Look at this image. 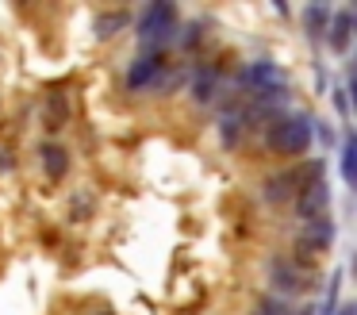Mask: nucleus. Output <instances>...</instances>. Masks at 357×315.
I'll return each mask as SVG.
<instances>
[{
  "label": "nucleus",
  "mask_w": 357,
  "mask_h": 315,
  "mask_svg": "<svg viewBox=\"0 0 357 315\" xmlns=\"http://www.w3.org/2000/svg\"><path fill=\"white\" fill-rule=\"evenodd\" d=\"M311 142H315V119L307 115H277L265 131V146L277 158H307Z\"/></svg>",
  "instance_id": "f257e3e1"
},
{
  "label": "nucleus",
  "mask_w": 357,
  "mask_h": 315,
  "mask_svg": "<svg viewBox=\"0 0 357 315\" xmlns=\"http://www.w3.org/2000/svg\"><path fill=\"white\" fill-rule=\"evenodd\" d=\"M173 31H177V4H169V0H154V4L142 8L139 38L146 43V50H162L165 38H173Z\"/></svg>",
  "instance_id": "f03ea898"
},
{
  "label": "nucleus",
  "mask_w": 357,
  "mask_h": 315,
  "mask_svg": "<svg viewBox=\"0 0 357 315\" xmlns=\"http://www.w3.org/2000/svg\"><path fill=\"white\" fill-rule=\"evenodd\" d=\"M331 184L326 181H311L307 189H300L296 196V219L300 223H315V219H331Z\"/></svg>",
  "instance_id": "7ed1b4c3"
},
{
  "label": "nucleus",
  "mask_w": 357,
  "mask_h": 315,
  "mask_svg": "<svg viewBox=\"0 0 357 315\" xmlns=\"http://www.w3.org/2000/svg\"><path fill=\"white\" fill-rule=\"evenodd\" d=\"M162 69H165V54L162 50H146V54H139V58L131 61V69H127V89L131 92H142V89H150V85L162 77Z\"/></svg>",
  "instance_id": "20e7f679"
},
{
  "label": "nucleus",
  "mask_w": 357,
  "mask_h": 315,
  "mask_svg": "<svg viewBox=\"0 0 357 315\" xmlns=\"http://www.w3.org/2000/svg\"><path fill=\"white\" fill-rule=\"evenodd\" d=\"M338 238V227L334 219H315V223H303V230L296 235V250L300 254H326Z\"/></svg>",
  "instance_id": "39448f33"
},
{
  "label": "nucleus",
  "mask_w": 357,
  "mask_h": 315,
  "mask_svg": "<svg viewBox=\"0 0 357 315\" xmlns=\"http://www.w3.org/2000/svg\"><path fill=\"white\" fill-rule=\"evenodd\" d=\"M269 281L280 296H296V292H303L311 284L307 273H303L300 265H292L288 258H269Z\"/></svg>",
  "instance_id": "423d86ee"
},
{
  "label": "nucleus",
  "mask_w": 357,
  "mask_h": 315,
  "mask_svg": "<svg viewBox=\"0 0 357 315\" xmlns=\"http://www.w3.org/2000/svg\"><path fill=\"white\" fill-rule=\"evenodd\" d=\"M238 81H242V89H250V96H254V92L269 89V85H284V73H280L277 61H246Z\"/></svg>",
  "instance_id": "0eeeda50"
},
{
  "label": "nucleus",
  "mask_w": 357,
  "mask_h": 315,
  "mask_svg": "<svg viewBox=\"0 0 357 315\" xmlns=\"http://www.w3.org/2000/svg\"><path fill=\"white\" fill-rule=\"evenodd\" d=\"M326 43H331L334 54H346V50H349V43H354V12H349V8H338V12H331Z\"/></svg>",
  "instance_id": "6e6552de"
},
{
  "label": "nucleus",
  "mask_w": 357,
  "mask_h": 315,
  "mask_svg": "<svg viewBox=\"0 0 357 315\" xmlns=\"http://www.w3.org/2000/svg\"><path fill=\"white\" fill-rule=\"evenodd\" d=\"M43 127L47 131H62L66 123H70V100H66V92H58V89H50L47 92V104H43Z\"/></svg>",
  "instance_id": "1a4fd4ad"
},
{
  "label": "nucleus",
  "mask_w": 357,
  "mask_h": 315,
  "mask_svg": "<svg viewBox=\"0 0 357 315\" xmlns=\"http://www.w3.org/2000/svg\"><path fill=\"white\" fill-rule=\"evenodd\" d=\"M215 92H219V69L215 66L196 69V77H192V100L196 104H211Z\"/></svg>",
  "instance_id": "9d476101"
},
{
  "label": "nucleus",
  "mask_w": 357,
  "mask_h": 315,
  "mask_svg": "<svg viewBox=\"0 0 357 315\" xmlns=\"http://www.w3.org/2000/svg\"><path fill=\"white\" fill-rule=\"evenodd\" d=\"M39 154H43V169L50 173V181H62V177L70 173V154H66L58 142H43Z\"/></svg>",
  "instance_id": "9b49d317"
},
{
  "label": "nucleus",
  "mask_w": 357,
  "mask_h": 315,
  "mask_svg": "<svg viewBox=\"0 0 357 315\" xmlns=\"http://www.w3.org/2000/svg\"><path fill=\"white\" fill-rule=\"evenodd\" d=\"M303 27H307L311 38H323L326 27H331V8L326 4H307L303 8Z\"/></svg>",
  "instance_id": "f8f14e48"
},
{
  "label": "nucleus",
  "mask_w": 357,
  "mask_h": 315,
  "mask_svg": "<svg viewBox=\"0 0 357 315\" xmlns=\"http://www.w3.org/2000/svg\"><path fill=\"white\" fill-rule=\"evenodd\" d=\"M338 169H342V181L357 184V138H342V150H338Z\"/></svg>",
  "instance_id": "ddd939ff"
},
{
  "label": "nucleus",
  "mask_w": 357,
  "mask_h": 315,
  "mask_svg": "<svg viewBox=\"0 0 357 315\" xmlns=\"http://www.w3.org/2000/svg\"><path fill=\"white\" fill-rule=\"evenodd\" d=\"M242 127H246V112H227L219 119V135H223V146H238Z\"/></svg>",
  "instance_id": "4468645a"
},
{
  "label": "nucleus",
  "mask_w": 357,
  "mask_h": 315,
  "mask_svg": "<svg viewBox=\"0 0 357 315\" xmlns=\"http://www.w3.org/2000/svg\"><path fill=\"white\" fill-rule=\"evenodd\" d=\"M123 27H127V12H104V15H96V35H100V38H116Z\"/></svg>",
  "instance_id": "2eb2a0df"
},
{
  "label": "nucleus",
  "mask_w": 357,
  "mask_h": 315,
  "mask_svg": "<svg viewBox=\"0 0 357 315\" xmlns=\"http://www.w3.org/2000/svg\"><path fill=\"white\" fill-rule=\"evenodd\" d=\"M257 315H296V307L288 304L284 296H265L261 304H257Z\"/></svg>",
  "instance_id": "dca6fc26"
},
{
  "label": "nucleus",
  "mask_w": 357,
  "mask_h": 315,
  "mask_svg": "<svg viewBox=\"0 0 357 315\" xmlns=\"http://www.w3.org/2000/svg\"><path fill=\"white\" fill-rule=\"evenodd\" d=\"M334 108H338V115H342V119L349 115V100H346V89H342V85L334 89Z\"/></svg>",
  "instance_id": "f3484780"
},
{
  "label": "nucleus",
  "mask_w": 357,
  "mask_h": 315,
  "mask_svg": "<svg viewBox=\"0 0 357 315\" xmlns=\"http://www.w3.org/2000/svg\"><path fill=\"white\" fill-rule=\"evenodd\" d=\"M334 315H357V307L354 304H338V312H334Z\"/></svg>",
  "instance_id": "a211bd4d"
},
{
  "label": "nucleus",
  "mask_w": 357,
  "mask_h": 315,
  "mask_svg": "<svg viewBox=\"0 0 357 315\" xmlns=\"http://www.w3.org/2000/svg\"><path fill=\"white\" fill-rule=\"evenodd\" d=\"M296 315H315V307H296Z\"/></svg>",
  "instance_id": "6ab92c4d"
},
{
  "label": "nucleus",
  "mask_w": 357,
  "mask_h": 315,
  "mask_svg": "<svg viewBox=\"0 0 357 315\" xmlns=\"http://www.w3.org/2000/svg\"><path fill=\"white\" fill-rule=\"evenodd\" d=\"M96 315H116V312H96Z\"/></svg>",
  "instance_id": "aec40b11"
}]
</instances>
